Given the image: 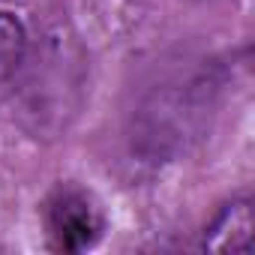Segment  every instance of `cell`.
Masks as SVG:
<instances>
[{
    "label": "cell",
    "mask_w": 255,
    "mask_h": 255,
    "mask_svg": "<svg viewBox=\"0 0 255 255\" xmlns=\"http://www.w3.org/2000/svg\"><path fill=\"white\" fill-rule=\"evenodd\" d=\"M39 222L45 243L54 252H87L108 231L102 201L72 180L54 183L45 192L39 204Z\"/></svg>",
    "instance_id": "1"
},
{
    "label": "cell",
    "mask_w": 255,
    "mask_h": 255,
    "mask_svg": "<svg viewBox=\"0 0 255 255\" xmlns=\"http://www.w3.org/2000/svg\"><path fill=\"white\" fill-rule=\"evenodd\" d=\"M27 27L18 15L0 12V87L9 84L27 60Z\"/></svg>",
    "instance_id": "3"
},
{
    "label": "cell",
    "mask_w": 255,
    "mask_h": 255,
    "mask_svg": "<svg viewBox=\"0 0 255 255\" xmlns=\"http://www.w3.org/2000/svg\"><path fill=\"white\" fill-rule=\"evenodd\" d=\"M252 246V201L246 195L231 198L219 207L201 234V249L207 252H249Z\"/></svg>",
    "instance_id": "2"
}]
</instances>
